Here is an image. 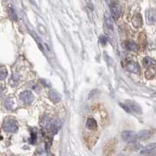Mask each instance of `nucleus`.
<instances>
[{
  "label": "nucleus",
  "instance_id": "9",
  "mask_svg": "<svg viewBox=\"0 0 156 156\" xmlns=\"http://www.w3.org/2000/svg\"><path fill=\"white\" fill-rule=\"evenodd\" d=\"M146 20L148 24H152L155 21V11L154 9H149L146 12Z\"/></svg>",
  "mask_w": 156,
  "mask_h": 156
},
{
  "label": "nucleus",
  "instance_id": "17",
  "mask_svg": "<svg viewBox=\"0 0 156 156\" xmlns=\"http://www.w3.org/2000/svg\"><path fill=\"white\" fill-rule=\"evenodd\" d=\"M5 106L8 109H12V108H13V100L12 98H6L5 100Z\"/></svg>",
  "mask_w": 156,
  "mask_h": 156
},
{
  "label": "nucleus",
  "instance_id": "19",
  "mask_svg": "<svg viewBox=\"0 0 156 156\" xmlns=\"http://www.w3.org/2000/svg\"><path fill=\"white\" fill-rule=\"evenodd\" d=\"M9 16H10L11 19L13 20H16V12H15L14 9H12V8H10L9 9Z\"/></svg>",
  "mask_w": 156,
  "mask_h": 156
},
{
  "label": "nucleus",
  "instance_id": "18",
  "mask_svg": "<svg viewBox=\"0 0 156 156\" xmlns=\"http://www.w3.org/2000/svg\"><path fill=\"white\" fill-rule=\"evenodd\" d=\"M7 76V69H5L4 66H2L1 68V80H3Z\"/></svg>",
  "mask_w": 156,
  "mask_h": 156
},
{
  "label": "nucleus",
  "instance_id": "7",
  "mask_svg": "<svg viewBox=\"0 0 156 156\" xmlns=\"http://www.w3.org/2000/svg\"><path fill=\"white\" fill-rule=\"evenodd\" d=\"M110 10H111V14L112 17L115 20L119 19L121 15V9L119 5L116 2H112L110 6Z\"/></svg>",
  "mask_w": 156,
  "mask_h": 156
},
{
  "label": "nucleus",
  "instance_id": "10",
  "mask_svg": "<svg viewBox=\"0 0 156 156\" xmlns=\"http://www.w3.org/2000/svg\"><path fill=\"white\" fill-rule=\"evenodd\" d=\"M132 23L135 27H140L143 24V20L140 13H136L132 19Z\"/></svg>",
  "mask_w": 156,
  "mask_h": 156
},
{
  "label": "nucleus",
  "instance_id": "3",
  "mask_svg": "<svg viewBox=\"0 0 156 156\" xmlns=\"http://www.w3.org/2000/svg\"><path fill=\"white\" fill-rule=\"evenodd\" d=\"M122 138L127 143H132L137 139V133L130 130H126L122 133Z\"/></svg>",
  "mask_w": 156,
  "mask_h": 156
},
{
  "label": "nucleus",
  "instance_id": "20",
  "mask_svg": "<svg viewBox=\"0 0 156 156\" xmlns=\"http://www.w3.org/2000/svg\"><path fill=\"white\" fill-rule=\"evenodd\" d=\"M100 41H101L102 45H105L107 43L106 37H105V36H101V37H100Z\"/></svg>",
  "mask_w": 156,
  "mask_h": 156
},
{
  "label": "nucleus",
  "instance_id": "4",
  "mask_svg": "<svg viewBox=\"0 0 156 156\" xmlns=\"http://www.w3.org/2000/svg\"><path fill=\"white\" fill-rule=\"evenodd\" d=\"M20 100L25 104H30L34 101V95L29 90H25L20 94Z\"/></svg>",
  "mask_w": 156,
  "mask_h": 156
},
{
  "label": "nucleus",
  "instance_id": "5",
  "mask_svg": "<svg viewBox=\"0 0 156 156\" xmlns=\"http://www.w3.org/2000/svg\"><path fill=\"white\" fill-rule=\"evenodd\" d=\"M61 126H62V122L59 119H53V120L50 121L48 129L54 135L55 133H57V132L59 130V129L61 128Z\"/></svg>",
  "mask_w": 156,
  "mask_h": 156
},
{
  "label": "nucleus",
  "instance_id": "6",
  "mask_svg": "<svg viewBox=\"0 0 156 156\" xmlns=\"http://www.w3.org/2000/svg\"><path fill=\"white\" fill-rule=\"evenodd\" d=\"M125 104L127 105L129 109L130 110V112H135V113H137V114H140L142 112L140 106L137 104V103L135 102V101H130V100H127V101H125Z\"/></svg>",
  "mask_w": 156,
  "mask_h": 156
},
{
  "label": "nucleus",
  "instance_id": "2",
  "mask_svg": "<svg viewBox=\"0 0 156 156\" xmlns=\"http://www.w3.org/2000/svg\"><path fill=\"white\" fill-rule=\"evenodd\" d=\"M2 128L5 132L13 133V132H16L18 129L17 122H16L15 119L8 118L4 120L3 123H2Z\"/></svg>",
  "mask_w": 156,
  "mask_h": 156
},
{
  "label": "nucleus",
  "instance_id": "8",
  "mask_svg": "<svg viewBox=\"0 0 156 156\" xmlns=\"http://www.w3.org/2000/svg\"><path fill=\"white\" fill-rule=\"evenodd\" d=\"M48 97H49L50 100L54 103L59 102L61 100L60 94H58L57 91H55V90H53V89H51L48 91Z\"/></svg>",
  "mask_w": 156,
  "mask_h": 156
},
{
  "label": "nucleus",
  "instance_id": "12",
  "mask_svg": "<svg viewBox=\"0 0 156 156\" xmlns=\"http://www.w3.org/2000/svg\"><path fill=\"white\" fill-rule=\"evenodd\" d=\"M126 69H127V70L132 72V73H138L139 66L137 65V63L131 61V62H129L127 63V65H126Z\"/></svg>",
  "mask_w": 156,
  "mask_h": 156
},
{
  "label": "nucleus",
  "instance_id": "16",
  "mask_svg": "<svg viewBox=\"0 0 156 156\" xmlns=\"http://www.w3.org/2000/svg\"><path fill=\"white\" fill-rule=\"evenodd\" d=\"M20 81V76L18 74H13L9 79V83L12 87H15L19 83Z\"/></svg>",
  "mask_w": 156,
  "mask_h": 156
},
{
  "label": "nucleus",
  "instance_id": "13",
  "mask_svg": "<svg viewBox=\"0 0 156 156\" xmlns=\"http://www.w3.org/2000/svg\"><path fill=\"white\" fill-rule=\"evenodd\" d=\"M86 127L90 130H94V129H97L98 124L95 119H93V118L87 119V122H86Z\"/></svg>",
  "mask_w": 156,
  "mask_h": 156
},
{
  "label": "nucleus",
  "instance_id": "15",
  "mask_svg": "<svg viewBox=\"0 0 156 156\" xmlns=\"http://www.w3.org/2000/svg\"><path fill=\"white\" fill-rule=\"evenodd\" d=\"M125 47L126 48V49L129 50V51H136L137 49V45L136 43L130 41L125 42Z\"/></svg>",
  "mask_w": 156,
  "mask_h": 156
},
{
  "label": "nucleus",
  "instance_id": "1",
  "mask_svg": "<svg viewBox=\"0 0 156 156\" xmlns=\"http://www.w3.org/2000/svg\"><path fill=\"white\" fill-rule=\"evenodd\" d=\"M104 29H105V34L108 35V38L112 41L115 39L114 37V27L111 17L108 13H105L104 16Z\"/></svg>",
  "mask_w": 156,
  "mask_h": 156
},
{
  "label": "nucleus",
  "instance_id": "14",
  "mask_svg": "<svg viewBox=\"0 0 156 156\" xmlns=\"http://www.w3.org/2000/svg\"><path fill=\"white\" fill-rule=\"evenodd\" d=\"M156 148V142L155 143H151V144H149L147 145H146L145 147H144L141 149L140 153L141 154H145V153L149 152V151H153L154 149Z\"/></svg>",
  "mask_w": 156,
  "mask_h": 156
},
{
  "label": "nucleus",
  "instance_id": "11",
  "mask_svg": "<svg viewBox=\"0 0 156 156\" xmlns=\"http://www.w3.org/2000/svg\"><path fill=\"white\" fill-rule=\"evenodd\" d=\"M151 136V132L144 129V130H141L137 133V139L139 140H147L150 136Z\"/></svg>",
  "mask_w": 156,
  "mask_h": 156
}]
</instances>
